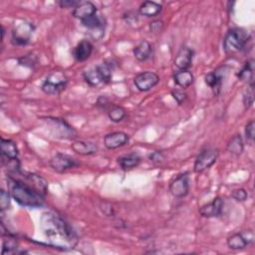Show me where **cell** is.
<instances>
[{
  "label": "cell",
  "mask_w": 255,
  "mask_h": 255,
  "mask_svg": "<svg viewBox=\"0 0 255 255\" xmlns=\"http://www.w3.org/2000/svg\"><path fill=\"white\" fill-rule=\"evenodd\" d=\"M193 51L188 47H182L174 58V65L177 69L187 70L192 63Z\"/></svg>",
  "instance_id": "obj_17"
},
{
  "label": "cell",
  "mask_w": 255,
  "mask_h": 255,
  "mask_svg": "<svg viewBox=\"0 0 255 255\" xmlns=\"http://www.w3.org/2000/svg\"><path fill=\"white\" fill-rule=\"evenodd\" d=\"M149 159H150L152 162L159 163V162L163 161L164 156H163V154H162L160 151L155 150V151H153V152H151V153L149 154Z\"/></svg>",
  "instance_id": "obj_38"
},
{
  "label": "cell",
  "mask_w": 255,
  "mask_h": 255,
  "mask_svg": "<svg viewBox=\"0 0 255 255\" xmlns=\"http://www.w3.org/2000/svg\"><path fill=\"white\" fill-rule=\"evenodd\" d=\"M19 63L23 66L33 67L36 63V58L34 57V55H25L19 59Z\"/></svg>",
  "instance_id": "obj_34"
},
{
  "label": "cell",
  "mask_w": 255,
  "mask_h": 255,
  "mask_svg": "<svg viewBox=\"0 0 255 255\" xmlns=\"http://www.w3.org/2000/svg\"><path fill=\"white\" fill-rule=\"evenodd\" d=\"M204 80H205L206 85L209 86L213 90L214 94L218 95L221 90V85H222V80H223L222 73H220L219 70L210 72L204 77Z\"/></svg>",
  "instance_id": "obj_22"
},
{
  "label": "cell",
  "mask_w": 255,
  "mask_h": 255,
  "mask_svg": "<svg viewBox=\"0 0 255 255\" xmlns=\"http://www.w3.org/2000/svg\"><path fill=\"white\" fill-rule=\"evenodd\" d=\"M171 95L172 97L174 98V100L179 104L181 105L187 98V95L183 92V91H180V90H173L171 92Z\"/></svg>",
  "instance_id": "obj_35"
},
{
  "label": "cell",
  "mask_w": 255,
  "mask_h": 255,
  "mask_svg": "<svg viewBox=\"0 0 255 255\" xmlns=\"http://www.w3.org/2000/svg\"><path fill=\"white\" fill-rule=\"evenodd\" d=\"M249 39L250 36L246 30L242 28H233L228 31L223 40L224 51L226 53L238 52L246 46Z\"/></svg>",
  "instance_id": "obj_4"
},
{
  "label": "cell",
  "mask_w": 255,
  "mask_h": 255,
  "mask_svg": "<svg viewBox=\"0 0 255 255\" xmlns=\"http://www.w3.org/2000/svg\"><path fill=\"white\" fill-rule=\"evenodd\" d=\"M244 149V144L243 140L240 134H235L227 143V150L236 156L240 155L243 152Z\"/></svg>",
  "instance_id": "obj_27"
},
{
  "label": "cell",
  "mask_w": 255,
  "mask_h": 255,
  "mask_svg": "<svg viewBox=\"0 0 255 255\" xmlns=\"http://www.w3.org/2000/svg\"><path fill=\"white\" fill-rule=\"evenodd\" d=\"M73 16L77 19L85 20L95 14H97V7L90 1H81L73 10Z\"/></svg>",
  "instance_id": "obj_16"
},
{
  "label": "cell",
  "mask_w": 255,
  "mask_h": 255,
  "mask_svg": "<svg viewBox=\"0 0 255 255\" xmlns=\"http://www.w3.org/2000/svg\"><path fill=\"white\" fill-rule=\"evenodd\" d=\"M223 204H224L223 199L220 196H217V197L213 198L212 201H210L209 203L201 206L199 208V213L203 217H207V218L217 217L222 212Z\"/></svg>",
  "instance_id": "obj_14"
},
{
  "label": "cell",
  "mask_w": 255,
  "mask_h": 255,
  "mask_svg": "<svg viewBox=\"0 0 255 255\" xmlns=\"http://www.w3.org/2000/svg\"><path fill=\"white\" fill-rule=\"evenodd\" d=\"M245 134L247 139L253 141L255 137V123L254 121H250L245 127Z\"/></svg>",
  "instance_id": "obj_33"
},
{
  "label": "cell",
  "mask_w": 255,
  "mask_h": 255,
  "mask_svg": "<svg viewBox=\"0 0 255 255\" xmlns=\"http://www.w3.org/2000/svg\"><path fill=\"white\" fill-rule=\"evenodd\" d=\"M254 102V84L248 85V88L243 95V104L245 109H249Z\"/></svg>",
  "instance_id": "obj_30"
},
{
  "label": "cell",
  "mask_w": 255,
  "mask_h": 255,
  "mask_svg": "<svg viewBox=\"0 0 255 255\" xmlns=\"http://www.w3.org/2000/svg\"><path fill=\"white\" fill-rule=\"evenodd\" d=\"M8 185L11 197L25 207H40L44 204L45 196L22 179L8 175Z\"/></svg>",
  "instance_id": "obj_2"
},
{
  "label": "cell",
  "mask_w": 255,
  "mask_h": 255,
  "mask_svg": "<svg viewBox=\"0 0 255 255\" xmlns=\"http://www.w3.org/2000/svg\"><path fill=\"white\" fill-rule=\"evenodd\" d=\"M254 235L251 230H247L244 232H237L230 235L227 238V245L230 249L239 250L245 248L247 245L253 242Z\"/></svg>",
  "instance_id": "obj_13"
},
{
  "label": "cell",
  "mask_w": 255,
  "mask_h": 255,
  "mask_svg": "<svg viewBox=\"0 0 255 255\" xmlns=\"http://www.w3.org/2000/svg\"><path fill=\"white\" fill-rule=\"evenodd\" d=\"M7 235V239H3V250L2 253L5 254L6 252H12L13 250H15L17 248V241L14 238V236L12 234H10L9 232L6 234ZM3 236V235H2Z\"/></svg>",
  "instance_id": "obj_29"
},
{
  "label": "cell",
  "mask_w": 255,
  "mask_h": 255,
  "mask_svg": "<svg viewBox=\"0 0 255 255\" xmlns=\"http://www.w3.org/2000/svg\"><path fill=\"white\" fill-rule=\"evenodd\" d=\"M50 165L56 172L62 173L68 169L78 166L79 162L71 155L58 152L50 159Z\"/></svg>",
  "instance_id": "obj_10"
},
{
  "label": "cell",
  "mask_w": 255,
  "mask_h": 255,
  "mask_svg": "<svg viewBox=\"0 0 255 255\" xmlns=\"http://www.w3.org/2000/svg\"><path fill=\"white\" fill-rule=\"evenodd\" d=\"M34 27L31 23L26 21H21L15 24L12 31V43L17 46L26 45L33 33Z\"/></svg>",
  "instance_id": "obj_9"
},
{
  "label": "cell",
  "mask_w": 255,
  "mask_h": 255,
  "mask_svg": "<svg viewBox=\"0 0 255 255\" xmlns=\"http://www.w3.org/2000/svg\"><path fill=\"white\" fill-rule=\"evenodd\" d=\"M68 84V78L62 71H54L48 75L42 84V91L48 95H58L63 92Z\"/></svg>",
  "instance_id": "obj_5"
},
{
  "label": "cell",
  "mask_w": 255,
  "mask_h": 255,
  "mask_svg": "<svg viewBox=\"0 0 255 255\" xmlns=\"http://www.w3.org/2000/svg\"><path fill=\"white\" fill-rule=\"evenodd\" d=\"M40 226L49 244L55 248L71 249L78 241V236L72 226L60 215L52 212L43 213Z\"/></svg>",
  "instance_id": "obj_1"
},
{
  "label": "cell",
  "mask_w": 255,
  "mask_h": 255,
  "mask_svg": "<svg viewBox=\"0 0 255 255\" xmlns=\"http://www.w3.org/2000/svg\"><path fill=\"white\" fill-rule=\"evenodd\" d=\"M10 192L5 191L4 189H1L0 191V208L1 211H4L9 208L10 206Z\"/></svg>",
  "instance_id": "obj_31"
},
{
  "label": "cell",
  "mask_w": 255,
  "mask_h": 255,
  "mask_svg": "<svg viewBox=\"0 0 255 255\" xmlns=\"http://www.w3.org/2000/svg\"><path fill=\"white\" fill-rule=\"evenodd\" d=\"M219 151L216 148L203 149L195 158L193 169L196 173H200L211 167L217 160Z\"/></svg>",
  "instance_id": "obj_8"
},
{
  "label": "cell",
  "mask_w": 255,
  "mask_h": 255,
  "mask_svg": "<svg viewBox=\"0 0 255 255\" xmlns=\"http://www.w3.org/2000/svg\"><path fill=\"white\" fill-rule=\"evenodd\" d=\"M231 196H232L236 201L243 202V201H245V200L248 198V193H247V191H246L244 188H237V189H235V190L232 191Z\"/></svg>",
  "instance_id": "obj_32"
},
{
  "label": "cell",
  "mask_w": 255,
  "mask_h": 255,
  "mask_svg": "<svg viewBox=\"0 0 255 255\" xmlns=\"http://www.w3.org/2000/svg\"><path fill=\"white\" fill-rule=\"evenodd\" d=\"M85 81L92 87H97L101 84H108L112 78V72L107 64L98 65L84 73Z\"/></svg>",
  "instance_id": "obj_6"
},
{
  "label": "cell",
  "mask_w": 255,
  "mask_h": 255,
  "mask_svg": "<svg viewBox=\"0 0 255 255\" xmlns=\"http://www.w3.org/2000/svg\"><path fill=\"white\" fill-rule=\"evenodd\" d=\"M141 161V157L136 152H130L118 157V163L124 170H128L136 167Z\"/></svg>",
  "instance_id": "obj_19"
},
{
  "label": "cell",
  "mask_w": 255,
  "mask_h": 255,
  "mask_svg": "<svg viewBox=\"0 0 255 255\" xmlns=\"http://www.w3.org/2000/svg\"><path fill=\"white\" fill-rule=\"evenodd\" d=\"M128 141V135L124 131H114L104 137V143L108 149H116L127 144Z\"/></svg>",
  "instance_id": "obj_15"
},
{
  "label": "cell",
  "mask_w": 255,
  "mask_h": 255,
  "mask_svg": "<svg viewBox=\"0 0 255 255\" xmlns=\"http://www.w3.org/2000/svg\"><path fill=\"white\" fill-rule=\"evenodd\" d=\"M159 82V77L150 71L141 72L135 76L133 79V83L136 89L140 92H147L156 86Z\"/></svg>",
  "instance_id": "obj_11"
},
{
  "label": "cell",
  "mask_w": 255,
  "mask_h": 255,
  "mask_svg": "<svg viewBox=\"0 0 255 255\" xmlns=\"http://www.w3.org/2000/svg\"><path fill=\"white\" fill-rule=\"evenodd\" d=\"M173 81H174L175 85H177L178 87H180L182 89H186L192 85V83L194 81V77L190 71L181 70L174 74Z\"/></svg>",
  "instance_id": "obj_24"
},
{
  "label": "cell",
  "mask_w": 255,
  "mask_h": 255,
  "mask_svg": "<svg viewBox=\"0 0 255 255\" xmlns=\"http://www.w3.org/2000/svg\"><path fill=\"white\" fill-rule=\"evenodd\" d=\"M81 1H75V0H61L58 1L57 3L62 7V8H69V7H73L75 8L77 5H79Z\"/></svg>",
  "instance_id": "obj_37"
},
{
  "label": "cell",
  "mask_w": 255,
  "mask_h": 255,
  "mask_svg": "<svg viewBox=\"0 0 255 255\" xmlns=\"http://www.w3.org/2000/svg\"><path fill=\"white\" fill-rule=\"evenodd\" d=\"M162 6L154 1H144L140 4L138 12L140 15L145 17H154L161 12Z\"/></svg>",
  "instance_id": "obj_23"
},
{
  "label": "cell",
  "mask_w": 255,
  "mask_h": 255,
  "mask_svg": "<svg viewBox=\"0 0 255 255\" xmlns=\"http://www.w3.org/2000/svg\"><path fill=\"white\" fill-rule=\"evenodd\" d=\"M189 191V177L188 174L181 173L175 177L169 184V192L177 198H181L187 195Z\"/></svg>",
  "instance_id": "obj_12"
},
{
  "label": "cell",
  "mask_w": 255,
  "mask_h": 255,
  "mask_svg": "<svg viewBox=\"0 0 255 255\" xmlns=\"http://www.w3.org/2000/svg\"><path fill=\"white\" fill-rule=\"evenodd\" d=\"M162 28H163V22L161 20H156L149 24V29L153 33L160 32L162 30Z\"/></svg>",
  "instance_id": "obj_36"
},
{
  "label": "cell",
  "mask_w": 255,
  "mask_h": 255,
  "mask_svg": "<svg viewBox=\"0 0 255 255\" xmlns=\"http://www.w3.org/2000/svg\"><path fill=\"white\" fill-rule=\"evenodd\" d=\"M99 100H100V101H101V100H103V97H102V98H100ZM104 101H106V102H107L108 100H107L106 98H104ZM103 104H104V108H106V107H107V104H106V103H103Z\"/></svg>",
  "instance_id": "obj_39"
},
{
  "label": "cell",
  "mask_w": 255,
  "mask_h": 255,
  "mask_svg": "<svg viewBox=\"0 0 255 255\" xmlns=\"http://www.w3.org/2000/svg\"><path fill=\"white\" fill-rule=\"evenodd\" d=\"M126 115V110L121 106L111 104L108 108V117L114 123L122 122L125 119Z\"/></svg>",
  "instance_id": "obj_28"
},
{
  "label": "cell",
  "mask_w": 255,
  "mask_h": 255,
  "mask_svg": "<svg viewBox=\"0 0 255 255\" xmlns=\"http://www.w3.org/2000/svg\"><path fill=\"white\" fill-rule=\"evenodd\" d=\"M240 81L247 83L248 85L254 84V61L250 59L244 65V67L237 74Z\"/></svg>",
  "instance_id": "obj_25"
},
{
  "label": "cell",
  "mask_w": 255,
  "mask_h": 255,
  "mask_svg": "<svg viewBox=\"0 0 255 255\" xmlns=\"http://www.w3.org/2000/svg\"><path fill=\"white\" fill-rule=\"evenodd\" d=\"M1 161L7 167L8 174H14L20 170L18 147L12 139H1Z\"/></svg>",
  "instance_id": "obj_3"
},
{
  "label": "cell",
  "mask_w": 255,
  "mask_h": 255,
  "mask_svg": "<svg viewBox=\"0 0 255 255\" xmlns=\"http://www.w3.org/2000/svg\"><path fill=\"white\" fill-rule=\"evenodd\" d=\"M47 127L54 136L59 138H71L76 136L75 129L62 119H46Z\"/></svg>",
  "instance_id": "obj_7"
},
{
  "label": "cell",
  "mask_w": 255,
  "mask_h": 255,
  "mask_svg": "<svg viewBox=\"0 0 255 255\" xmlns=\"http://www.w3.org/2000/svg\"><path fill=\"white\" fill-rule=\"evenodd\" d=\"M72 149L81 155H91L98 151L99 147L96 143L85 140H76L71 144Z\"/></svg>",
  "instance_id": "obj_20"
},
{
  "label": "cell",
  "mask_w": 255,
  "mask_h": 255,
  "mask_svg": "<svg viewBox=\"0 0 255 255\" xmlns=\"http://www.w3.org/2000/svg\"><path fill=\"white\" fill-rule=\"evenodd\" d=\"M151 44L146 41V40H142L139 44H137L134 48H133V56L134 58L139 61V62H143L145 60H147L150 57L151 54Z\"/></svg>",
  "instance_id": "obj_21"
},
{
  "label": "cell",
  "mask_w": 255,
  "mask_h": 255,
  "mask_svg": "<svg viewBox=\"0 0 255 255\" xmlns=\"http://www.w3.org/2000/svg\"><path fill=\"white\" fill-rule=\"evenodd\" d=\"M82 24L86 28H88L90 30H93V31L100 32L103 35L104 27H105V21L102 17L98 16L97 14H95V15H93V16L85 19V20H82Z\"/></svg>",
  "instance_id": "obj_26"
},
{
  "label": "cell",
  "mask_w": 255,
  "mask_h": 255,
  "mask_svg": "<svg viewBox=\"0 0 255 255\" xmlns=\"http://www.w3.org/2000/svg\"><path fill=\"white\" fill-rule=\"evenodd\" d=\"M93 52V45L88 40H82L73 50V57L78 62H84L90 58Z\"/></svg>",
  "instance_id": "obj_18"
}]
</instances>
